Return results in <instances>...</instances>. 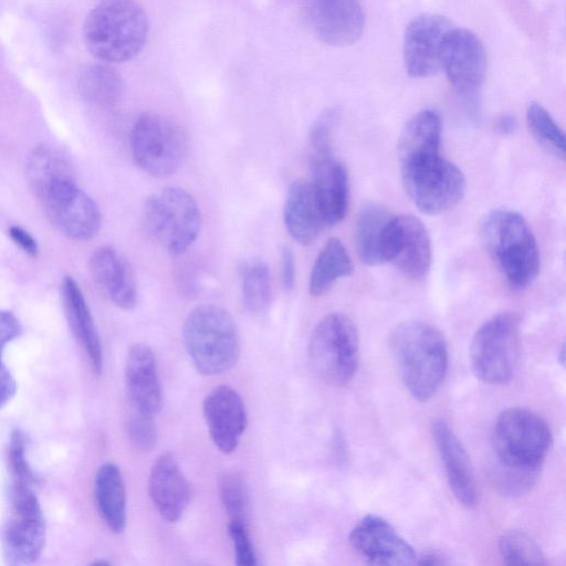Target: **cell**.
Segmentation results:
<instances>
[{
	"label": "cell",
	"mask_w": 566,
	"mask_h": 566,
	"mask_svg": "<svg viewBox=\"0 0 566 566\" xmlns=\"http://www.w3.org/2000/svg\"><path fill=\"white\" fill-rule=\"evenodd\" d=\"M551 443L549 427L536 412L518 407L502 411L492 432L502 485L517 491L531 486Z\"/></svg>",
	"instance_id": "1"
},
{
	"label": "cell",
	"mask_w": 566,
	"mask_h": 566,
	"mask_svg": "<svg viewBox=\"0 0 566 566\" xmlns=\"http://www.w3.org/2000/svg\"><path fill=\"white\" fill-rule=\"evenodd\" d=\"M389 347L407 390L417 400L430 399L448 369V347L440 331L420 321L403 322L392 331Z\"/></svg>",
	"instance_id": "2"
},
{
	"label": "cell",
	"mask_w": 566,
	"mask_h": 566,
	"mask_svg": "<svg viewBox=\"0 0 566 566\" xmlns=\"http://www.w3.org/2000/svg\"><path fill=\"white\" fill-rule=\"evenodd\" d=\"M440 145L431 142L398 153L406 192L426 214L450 210L465 192L462 171L441 157Z\"/></svg>",
	"instance_id": "3"
},
{
	"label": "cell",
	"mask_w": 566,
	"mask_h": 566,
	"mask_svg": "<svg viewBox=\"0 0 566 566\" xmlns=\"http://www.w3.org/2000/svg\"><path fill=\"white\" fill-rule=\"evenodd\" d=\"M149 22L133 0H104L86 17L83 39L87 50L104 63L132 60L145 46Z\"/></svg>",
	"instance_id": "4"
},
{
	"label": "cell",
	"mask_w": 566,
	"mask_h": 566,
	"mask_svg": "<svg viewBox=\"0 0 566 566\" xmlns=\"http://www.w3.org/2000/svg\"><path fill=\"white\" fill-rule=\"evenodd\" d=\"M488 253L513 290H523L536 279L539 252L526 220L512 210H495L480 226Z\"/></svg>",
	"instance_id": "5"
},
{
	"label": "cell",
	"mask_w": 566,
	"mask_h": 566,
	"mask_svg": "<svg viewBox=\"0 0 566 566\" xmlns=\"http://www.w3.org/2000/svg\"><path fill=\"white\" fill-rule=\"evenodd\" d=\"M185 348L196 369L206 376L230 370L240 355V338L231 314L214 304L195 307L182 326Z\"/></svg>",
	"instance_id": "6"
},
{
	"label": "cell",
	"mask_w": 566,
	"mask_h": 566,
	"mask_svg": "<svg viewBox=\"0 0 566 566\" xmlns=\"http://www.w3.org/2000/svg\"><path fill=\"white\" fill-rule=\"evenodd\" d=\"M143 223L158 245L172 255H179L197 240L201 213L196 199L188 191L166 187L145 201Z\"/></svg>",
	"instance_id": "7"
},
{
	"label": "cell",
	"mask_w": 566,
	"mask_h": 566,
	"mask_svg": "<svg viewBox=\"0 0 566 566\" xmlns=\"http://www.w3.org/2000/svg\"><path fill=\"white\" fill-rule=\"evenodd\" d=\"M315 374L333 386H345L356 374L359 336L355 324L344 314L333 313L314 327L307 347Z\"/></svg>",
	"instance_id": "8"
},
{
	"label": "cell",
	"mask_w": 566,
	"mask_h": 566,
	"mask_svg": "<svg viewBox=\"0 0 566 566\" xmlns=\"http://www.w3.org/2000/svg\"><path fill=\"white\" fill-rule=\"evenodd\" d=\"M521 355V319L503 312L482 324L470 345L474 375L483 382L502 385L513 377Z\"/></svg>",
	"instance_id": "9"
},
{
	"label": "cell",
	"mask_w": 566,
	"mask_h": 566,
	"mask_svg": "<svg viewBox=\"0 0 566 566\" xmlns=\"http://www.w3.org/2000/svg\"><path fill=\"white\" fill-rule=\"evenodd\" d=\"M130 148L136 165L143 171L163 178L182 166L189 140L179 124L159 114L144 113L132 128Z\"/></svg>",
	"instance_id": "10"
},
{
	"label": "cell",
	"mask_w": 566,
	"mask_h": 566,
	"mask_svg": "<svg viewBox=\"0 0 566 566\" xmlns=\"http://www.w3.org/2000/svg\"><path fill=\"white\" fill-rule=\"evenodd\" d=\"M11 512L2 535L4 562L30 565L40 557L45 544V522L32 485L13 482Z\"/></svg>",
	"instance_id": "11"
},
{
	"label": "cell",
	"mask_w": 566,
	"mask_h": 566,
	"mask_svg": "<svg viewBox=\"0 0 566 566\" xmlns=\"http://www.w3.org/2000/svg\"><path fill=\"white\" fill-rule=\"evenodd\" d=\"M59 229L69 238L90 240L101 228V212L72 177L60 179L39 197Z\"/></svg>",
	"instance_id": "12"
},
{
	"label": "cell",
	"mask_w": 566,
	"mask_h": 566,
	"mask_svg": "<svg viewBox=\"0 0 566 566\" xmlns=\"http://www.w3.org/2000/svg\"><path fill=\"white\" fill-rule=\"evenodd\" d=\"M314 35L325 44L345 46L363 34L365 14L360 0H298Z\"/></svg>",
	"instance_id": "13"
},
{
	"label": "cell",
	"mask_w": 566,
	"mask_h": 566,
	"mask_svg": "<svg viewBox=\"0 0 566 566\" xmlns=\"http://www.w3.org/2000/svg\"><path fill=\"white\" fill-rule=\"evenodd\" d=\"M440 63L451 86L462 95H471L484 81L488 59L474 32L452 27L444 36Z\"/></svg>",
	"instance_id": "14"
},
{
	"label": "cell",
	"mask_w": 566,
	"mask_h": 566,
	"mask_svg": "<svg viewBox=\"0 0 566 566\" xmlns=\"http://www.w3.org/2000/svg\"><path fill=\"white\" fill-rule=\"evenodd\" d=\"M352 548L373 565L406 566L417 564L413 547L394 526L380 516L369 514L360 518L349 534Z\"/></svg>",
	"instance_id": "15"
},
{
	"label": "cell",
	"mask_w": 566,
	"mask_h": 566,
	"mask_svg": "<svg viewBox=\"0 0 566 566\" xmlns=\"http://www.w3.org/2000/svg\"><path fill=\"white\" fill-rule=\"evenodd\" d=\"M451 21L440 14L426 13L407 25L402 42L406 72L415 78L429 77L441 69V49Z\"/></svg>",
	"instance_id": "16"
},
{
	"label": "cell",
	"mask_w": 566,
	"mask_h": 566,
	"mask_svg": "<svg viewBox=\"0 0 566 566\" xmlns=\"http://www.w3.org/2000/svg\"><path fill=\"white\" fill-rule=\"evenodd\" d=\"M406 276L420 280L431 265V241L423 223L411 214L395 216L386 245V262Z\"/></svg>",
	"instance_id": "17"
},
{
	"label": "cell",
	"mask_w": 566,
	"mask_h": 566,
	"mask_svg": "<svg viewBox=\"0 0 566 566\" xmlns=\"http://www.w3.org/2000/svg\"><path fill=\"white\" fill-rule=\"evenodd\" d=\"M202 412L214 446L222 453L233 452L248 424L245 405L238 391L228 385L214 387L203 399Z\"/></svg>",
	"instance_id": "18"
},
{
	"label": "cell",
	"mask_w": 566,
	"mask_h": 566,
	"mask_svg": "<svg viewBox=\"0 0 566 566\" xmlns=\"http://www.w3.org/2000/svg\"><path fill=\"white\" fill-rule=\"evenodd\" d=\"M149 496L159 514L168 522H177L187 509L191 490L177 459L169 452L154 462L149 480Z\"/></svg>",
	"instance_id": "19"
},
{
	"label": "cell",
	"mask_w": 566,
	"mask_h": 566,
	"mask_svg": "<svg viewBox=\"0 0 566 566\" xmlns=\"http://www.w3.org/2000/svg\"><path fill=\"white\" fill-rule=\"evenodd\" d=\"M432 437L454 497L467 507L475 506L478 502L476 484L463 444L443 420H438L432 424Z\"/></svg>",
	"instance_id": "20"
},
{
	"label": "cell",
	"mask_w": 566,
	"mask_h": 566,
	"mask_svg": "<svg viewBox=\"0 0 566 566\" xmlns=\"http://www.w3.org/2000/svg\"><path fill=\"white\" fill-rule=\"evenodd\" d=\"M95 283L119 308L133 310L137 304V286L127 260L109 245L96 249L90 259Z\"/></svg>",
	"instance_id": "21"
},
{
	"label": "cell",
	"mask_w": 566,
	"mask_h": 566,
	"mask_svg": "<svg viewBox=\"0 0 566 566\" xmlns=\"http://www.w3.org/2000/svg\"><path fill=\"white\" fill-rule=\"evenodd\" d=\"M125 379L130 405L156 415L161 409L163 392L153 349L143 343L134 344L125 364Z\"/></svg>",
	"instance_id": "22"
},
{
	"label": "cell",
	"mask_w": 566,
	"mask_h": 566,
	"mask_svg": "<svg viewBox=\"0 0 566 566\" xmlns=\"http://www.w3.org/2000/svg\"><path fill=\"white\" fill-rule=\"evenodd\" d=\"M312 188L324 224L340 222L348 206V177L344 165L332 155L314 158Z\"/></svg>",
	"instance_id": "23"
},
{
	"label": "cell",
	"mask_w": 566,
	"mask_h": 566,
	"mask_svg": "<svg viewBox=\"0 0 566 566\" xmlns=\"http://www.w3.org/2000/svg\"><path fill=\"white\" fill-rule=\"evenodd\" d=\"M61 296L70 328L86 353L92 368L99 374L103 368L101 340L84 294L73 277H64Z\"/></svg>",
	"instance_id": "24"
},
{
	"label": "cell",
	"mask_w": 566,
	"mask_h": 566,
	"mask_svg": "<svg viewBox=\"0 0 566 566\" xmlns=\"http://www.w3.org/2000/svg\"><path fill=\"white\" fill-rule=\"evenodd\" d=\"M283 219L287 232L298 243L308 245L316 240L324 222L311 182L298 179L290 186Z\"/></svg>",
	"instance_id": "25"
},
{
	"label": "cell",
	"mask_w": 566,
	"mask_h": 566,
	"mask_svg": "<svg viewBox=\"0 0 566 566\" xmlns=\"http://www.w3.org/2000/svg\"><path fill=\"white\" fill-rule=\"evenodd\" d=\"M395 214L378 203L365 205L356 222V247L367 265L386 262V245Z\"/></svg>",
	"instance_id": "26"
},
{
	"label": "cell",
	"mask_w": 566,
	"mask_h": 566,
	"mask_svg": "<svg viewBox=\"0 0 566 566\" xmlns=\"http://www.w3.org/2000/svg\"><path fill=\"white\" fill-rule=\"evenodd\" d=\"M95 502L101 517L114 533L126 525V490L120 469L107 462L102 464L94 481Z\"/></svg>",
	"instance_id": "27"
},
{
	"label": "cell",
	"mask_w": 566,
	"mask_h": 566,
	"mask_svg": "<svg viewBox=\"0 0 566 566\" xmlns=\"http://www.w3.org/2000/svg\"><path fill=\"white\" fill-rule=\"evenodd\" d=\"M352 259L337 238L326 241L319 251L310 276L308 290L313 296L326 294L340 279L353 273Z\"/></svg>",
	"instance_id": "28"
},
{
	"label": "cell",
	"mask_w": 566,
	"mask_h": 566,
	"mask_svg": "<svg viewBox=\"0 0 566 566\" xmlns=\"http://www.w3.org/2000/svg\"><path fill=\"white\" fill-rule=\"evenodd\" d=\"M78 91L90 103L113 106L122 96L123 80L118 72L107 64H91L80 73Z\"/></svg>",
	"instance_id": "29"
},
{
	"label": "cell",
	"mask_w": 566,
	"mask_h": 566,
	"mask_svg": "<svg viewBox=\"0 0 566 566\" xmlns=\"http://www.w3.org/2000/svg\"><path fill=\"white\" fill-rule=\"evenodd\" d=\"M242 303L253 315L263 314L271 298V275L268 264L260 259H250L241 266Z\"/></svg>",
	"instance_id": "30"
},
{
	"label": "cell",
	"mask_w": 566,
	"mask_h": 566,
	"mask_svg": "<svg viewBox=\"0 0 566 566\" xmlns=\"http://www.w3.org/2000/svg\"><path fill=\"white\" fill-rule=\"evenodd\" d=\"M28 175L38 197L53 182L72 176L66 163L48 148L34 151L28 165Z\"/></svg>",
	"instance_id": "31"
},
{
	"label": "cell",
	"mask_w": 566,
	"mask_h": 566,
	"mask_svg": "<svg viewBox=\"0 0 566 566\" xmlns=\"http://www.w3.org/2000/svg\"><path fill=\"white\" fill-rule=\"evenodd\" d=\"M526 122L534 137L548 150L565 157V135L548 111L539 103H532L526 111Z\"/></svg>",
	"instance_id": "32"
},
{
	"label": "cell",
	"mask_w": 566,
	"mask_h": 566,
	"mask_svg": "<svg viewBox=\"0 0 566 566\" xmlns=\"http://www.w3.org/2000/svg\"><path fill=\"white\" fill-rule=\"evenodd\" d=\"M499 551L510 565H544L546 559L539 546L525 532L509 531L499 541Z\"/></svg>",
	"instance_id": "33"
},
{
	"label": "cell",
	"mask_w": 566,
	"mask_h": 566,
	"mask_svg": "<svg viewBox=\"0 0 566 566\" xmlns=\"http://www.w3.org/2000/svg\"><path fill=\"white\" fill-rule=\"evenodd\" d=\"M219 494L229 521L248 524L250 499L245 480L238 472H227L219 480Z\"/></svg>",
	"instance_id": "34"
},
{
	"label": "cell",
	"mask_w": 566,
	"mask_h": 566,
	"mask_svg": "<svg viewBox=\"0 0 566 566\" xmlns=\"http://www.w3.org/2000/svg\"><path fill=\"white\" fill-rule=\"evenodd\" d=\"M338 119L339 111L335 107H329L324 109L314 120L308 134L314 158L332 155Z\"/></svg>",
	"instance_id": "35"
},
{
	"label": "cell",
	"mask_w": 566,
	"mask_h": 566,
	"mask_svg": "<svg viewBox=\"0 0 566 566\" xmlns=\"http://www.w3.org/2000/svg\"><path fill=\"white\" fill-rule=\"evenodd\" d=\"M132 443L142 451H150L157 442L154 415L130 405L126 422Z\"/></svg>",
	"instance_id": "36"
},
{
	"label": "cell",
	"mask_w": 566,
	"mask_h": 566,
	"mask_svg": "<svg viewBox=\"0 0 566 566\" xmlns=\"http://www.w3.org/2000/svg\"><path fill=\"white\" fill-rule=\"evenodd\" d=\"M9 463L13 482L32 485L35 476L27 459V437L19 429L12 431L9 446Z\"/></svg>",
	"instance_id": "37"
},
{
	"label": "cell",
	"mask_w": 566,
	"mask_h": 566,
	"mask_svg": "<svg viewBox=\"0 0 566 566\" xmlns=\"http://www.w3.org/2000/svg\"><path fill=\"white\" fill-rule=\"evenodd\" d=\"M228 531L234 547L235 564L239 566H254L256 556L249 535L248 524L240 521H229Z\"/></svg>",
	"instance_id": "38"
},
{
	"label": "cell",
	"mask_w": 566,
	"mask_h": 566,
	"mask_svg": "<svg viewBox=\"0 0 566 566\" xmlns=\"http://www.w3.org/2000/svg\"><path fill=\"white\" fill-rule=\"evenodd\" d=\"M19 319L10 312L0 310V352L21 334Z\"/></svg>",
	"instance_id": "39"
},
{
	"label": "cell",
	"mask_w": 566,
	"mask_h": 566,
	"mask_svg": "<svg viewBox=\"0 0 566 566\" xmlns=\"http://www.w3.org/2000/svg\"><path fill=\"white\" fill-rule=\"evenodd\" d=\"M295 256L290 247H284L281 254V281L285 290H292L295 284Z\"/></svg>",
	"instance_id": "40"
},
{
	"label": "cell",
	"mask_w": 566,
	"mask_h": 566,
	"mask_svg": "<svg viewBox=\"0 0 566 566\" xmlns=\"http://www.w3.org/2000/svg\"><path fill=\"white\" fill-rule=\"evenodd\" d=\"M9 235L12 241L19 245L25 253L31 256L38 254V243L34 238L23 228L19 226H12L9 228Z\"/></svg>",
	"instance_id": "41"
},
{
	"label": "cell",
	"mask_w": 566,
	"mask_h": 566,
	"mask_svg": "<svg viewBox=\"0 0 566 566\" xmlns=\"http://www.w3.org/2000/svg\"><path fill=\"white\" fill-rule=\"evenodd\" d=\"M17 384L11 373L0 364V409L14 396Z\"/></svg>",
	"instance_id": "42"
},
{
	"label": "cell",
	"mask_w": 566,
	"mask_h": 566,
	"mask_svg": "<svg viewBox=\"0 0 566 566\" xmlns=\"http://www.w3.org/2000/svg\"><path fill=\"white\" fill-rule=\"evenodd\" d=\"M516 127V119L509 114L501 116L496 123V129L503 135H510L514 133Z\"/></svg>",
	"instance_id": "43"
},
{
	"label": "cell",
	"mask_w": 566,
	"mask_h": 566,
	"mask_svg": "<svg viewBox=\"0 0 566 566\" xmlns=\"http://www.w3.org/2000/svg\"><path fill=\"white\" fill-rule=\"evenodd\" d=\"M446 562L441 556H439L436 553H426L421 556H418L417 564H424V565H441Z\"/></svg>",
	"instance_id": "44"
}]
</instances>
